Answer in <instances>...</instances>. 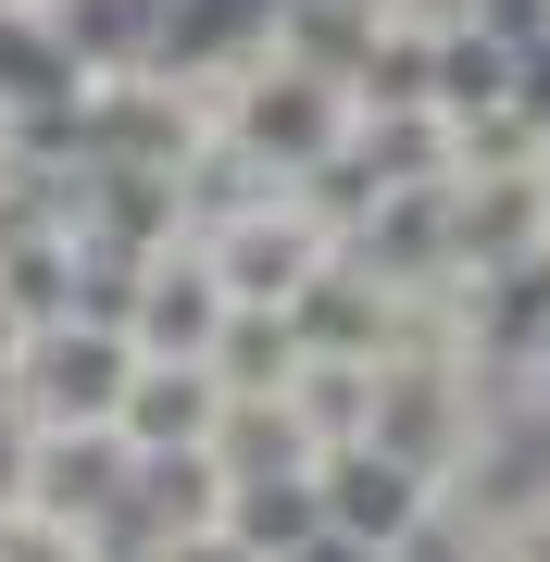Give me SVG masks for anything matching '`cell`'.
Segmentation results:
<instances>
[{
  "mask_svg": "<svg viewBox=\"0 0 550 562\" xmlns=\"http://www.w3.org/2000/svg\"><path fill=\"white\" fill-rule=\"evenodd\" d=\"M213 138L238 162H263V176H313V162L350 138V88L338 76H301V63H276V50H250L238 76L213 88Z\"/></svg>",
  "mask_w": 550,
  "mask_h": 562,
  "instance_id": "obj_1",
  "label": "cell"
},
{
  "mask_svg": "<svg viewBox=\"0 0 550 562\" xmlns=\"http://www.w3.org/2000/svg\"><path fill=\"white\" fill-rule=\"evenodd\" d=\"M125 375H138V338H125V325H101V313H38L25 350L0 362V401L50 438V425H113Z\"/></svg>",
  "mask_w": 550,
  "mask_h": 562,
  "instance_id": "obj_2",
  "label": "cell"
},
{
  "mask_svg": "<svg viewBox=\"0 0 550 562\" xmlns=\"http://www.w3.org/2000/svg\"><path fill=\"white\" fill-rule=\"evenodd\" d=\"M188 238H201V262L225 276V301H288V288L338 250V213L313 201L301 176H263L250 201H225L213 225H188Z\"/></svg>",
  "mask_w": 550,
  "mask_h": 562,
  "instance_id": "obj_3",
  "label": "cell"
},
{
  "mask_svg": "<svg viewBox=\"0 0 550 562\" xmlns=\"http://www.w3.org/2000/svg\"><path fill=\"white\" fill-rule=\"evenodd\" d=\"M313 513L388 562L413 525L438 513V475H413V462H401V450H375V438H338V450H313Z\"/></svg>",
  "mask_w": 550,
  "mask_h": 562,
  "instance_id": "obj_4",
  "label": "cell"
},
{
  "mask_svg": "<svg viewBox=\"0 0 550 562\" xmlns=\"http://www.w3.org/2000/svg\"><path fill=\"white\" fill-rule=\"evenodd\" d=\"M276 313H288V338H301V350H326V362H375V350H401L413 288H388V276H363L350 250H326Z\"/></svg>",
  "mask_w": 550,
  "mask_h": 562,
  "instance_id": "obj_5",
  "label": "cell"
},
{
  "mask_svg": "<svg viewBox=\"0 0 550 562\" xmlns=\"http://www.w3.org/2000/svg\"><path fill=\"white\" fill-rule=\"evenodd\" d=\"M213 325H225V276L201 262V238H164V250L125 262V338H138V350L201 362V350H213Z\"/></svg>",
  "mask_w": 550,
  "mask_h": 562,
  "instance_id": "obj_6",
  "label": "cell"
},
{
  "mask_svg": "<svg viewBox=\"0 0 550 562\" xmlns=\"http://www.w3.org/2000/svg\"><path fill=\"white\" fill-rule=\"evenodd\" d=\"M213 413H225V387H213V362H164V350H138V375H125V401H113V438L125 450H213Z\"/></svg>",
  "mask_w": 550,
  "mask_h": 562,
  "instance_id": "obj_7",
  "label": "cell"
},
{
  "mask_svg": "<svg viewBox=\"0 0 550 562\" xmlns=\"http://www.w3.org/2000/svg\"><path fill=\"white\" fill-rule=\"evenodd\" d=\"M313 525H326V513H313V462H301V475H225V538H250L263 562H288Z\"/></svg>",
  "mask_w": 550,
  "mask_h": 562,
  "instance_id": "obj_8",
  "label": "cell"
},
{
  "mask_svg": "<svg viewBox=\"0 0 550 562\" xmlns=\"http://www.w3.org/2000/svg\"><path fill=\"white\" fill-rule=\"evenodd\" d=\"M489 562H550V475H538L513 513H489Z\"/></svg>",
  "mask_w": 550,
  "mask_h": 562,
  "instance_id": "obj_9",
  "label": "cell"
},
{
  "mask_svg": "<svg viewBox=\"0 0 550 562\" xmlns=\"http://www.w3.org/2000/svg\"><path fill=\"white\" fill-rule=\"evenodd\" d=\"M138 562H263L250 538H225V525H188V538H150Z\"/></svg>",
  "mask_w": 550,
  "mask_h": 562,
  "instance_id": "obj_10",
  "label": "cell"
},
{
  "mask_svg": "<svg viewBox=\"0 0 550 562\" xmlns=\"http://www.w3.org/2000/svg\"><path fill=\"white\" fill-rule=\"evenodd\" d=\"M13 350H25V301L0 288V362H13Z\"/></svg>",
  "mask_w": 550,
  "mask_h": 562,
  "instance_id": "obj_11",
  "label": "cell"
},
{
  "mask_svg": "<svg viewBox=\"0 0 550 562\" xmlns=\"http://www.w3.org/2000/svg\"><path fill=\"white\" fill-rule=\"evenodd\" d=\"M526 188H538V238H550V138H538V162H526Z\"/></svg>",
  "mask_w": 550,
  "mask_h": 562,
  "instance_id": "obj_12",
  "label": "cell"
},
{
  "mask_svg": "<svg viewBox=\"0 0 550 562\" xmlns=\"http://www.w3.org/2000/svg\"><path fill=\"white\" fill-rule=\"evenodd\" d=\"M13 13H50V0H0V25H13Z\"/></svg>",
  "mask_w": 550,
  "mask_h": 562,
  "instance_id": "obj_13",
  "label": "cell"
},
{
  "mask_svg": "<svg viewBox=\"0 0 550 562\" xmlns=\"http://www.w3.org/2000/svg\"><path fill=\"white\" fill-rule=\"evenodd\" d=\"M0 138H13V113H0Z\"/></svg>",
  "mask_w": 550,
  "mask_h": 562,
  "instance_id": "obj_14",
  "label": "cell"
}]
</instances>
